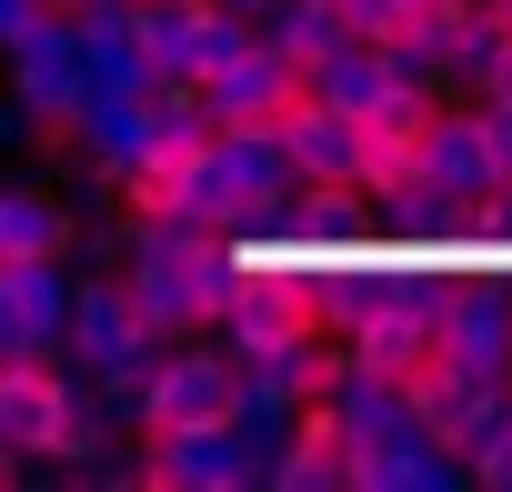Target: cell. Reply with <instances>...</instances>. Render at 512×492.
<instances>
[{
    "instance_id": "cell-1",
    "label": "cell",
    "mask_w": 512,
    "mask_h": 492,
    "mask_svg": "<svg viewBox=\"0 0 512 492\" xmlns=\"http://www.w3.org/2000/svg\"><path fill=\"white\" fill-rule=\"evenodd\" d=\"M131 292H141L161 322H231V302H241V252H221L211 231H161L151 252H141V272H131Z\"/></svg>"
},
{
    "instance_id": "cell-2",
    "label": "cell",
    "mask_w": 512,
    "mask_h": 492,
    "mask_svg": "<svg viewBox=\"0 0 512 492\" xmlns=\"http://www.w3.org/2000/svg\"><path fill=\"white\" fill-rule=\"evenodd\" d=\"M241 372L231 362H211V352H181V362H161V382H151V442H211V432H241Z\"/></svg>"
},
{
    "instance_id": "cell-3",
    "label": "cell",
    "mask_w": 512,
    "mask_h": 492,
    "mask_svg": "<svg viewBox=\"0 0 512 492\" xmlns=\"http://www.w3.org/2000/svg\"><path fill=\"white\" fill-rule=\"evenodd\" d=\"M0 442L11 452H91L81 402L41 352H11V372H0Z\"/></svg>"
},
{
    "instance_id": "cell-4",
    "label": "cell",
    "mask_w": 512,
    "mask_h": 492,
    "mask_svg": "<svg viewBox=\"0 0 512 492\" xmlns=\"http://www.w3.org/2000/svg\"><path fill=\"white\" fill-rule=\"evenodd\" d=\"M211 151H221V121H211V131H191V121H141V151H131V211H151V221L191 211Z\"/></svg>"
},
{
    "instance_id": "cell-5",
    "label": "cell",
    "mask_w": 512,
    "mask_h": 492,
    "mask_svg": "<svg viewBox=\"0 0 512 492\" xmlns=\"http://www.w3.org/2000/svg\"><path fill=\"white\" fill-rule=\"evenodd\" d=\"M412 422H422V442H432V452H462V462H482V452L502 442V422H512V392H502L492 372H462V382H442V392H432Z\"/></svg>"
},
{
    "instance_id": "cell-6",
    "label": "cell",
    "mask_w": 512,
    "mask_h": 492,
    "mask_svg": "<svg viewBox=\"0 0 512 492\" xmlns=\"http://www.w3.org/2000/svg\"><path fill=\"white\" fill-rule=\"evenodd\" d=\"M422 181H432V111L402 91L392 111L362 121V191H392V201H402V191H422Z\"/></svg>"
},
{
    "instance_id": "cell-7",
    "label": "cell",
    "mask_w": 512,
    "mask_h": 492,
    "mask_svg": "<svg viewBox=\"0 0 512 492\" xmlns=\"http://www.w3.org/2000/svg\"><path fill=\"white\" fill-rule=\"evenodd\" d=\"M282 161H292L302 181H362V121H352L342 101H312V111L282 131Z\"/></svg>"
},
{
    "instance_id": "cell-8",
    "label": "cell",
    "mask_w": 512,
    "mask_h": 492,
    "mask_svg": "<svg viewBox=\"0 0 512 492\" xmlns=\"http://www.w3.org/2000/svg\"><path fill=\"white\" fill-rule=\"evenodd\" d=\"M512 171V141L492 121H432V181L422 191H492Z\"/></svg>"
},
{
    "instance_id": "cell-9",
    "label": "cell",
    "mask_w": 512,
    "mask_h": 492,
    "mask_svg": "<svg viewBox=\"0 0 512 492\" xmlns=\"http://www.w3.org/2000/svg\"><path fill=\"white\" fill-rule=\"evenodd\" d=\"M352 452H362V412H342V402H312V412H302V432H292V462H282V482H292V492H312V482H352Z\"/></svg>"
},
{
    "instance_id": "cell-10",
    "label": "cell",
    "mask_w": 512,
    "mask_h": 492,
    "mask_svg": "<svg viewBox=\"0 0 512 492\" xmlns=\"http://www.w3.org/2000/svg\"><path fill=\"white\" fill-rule=\"evenodd\" d=\"M322 101H342L352 121L392 111V101H402V51H382V41H362V51H332V71H322Z\"/></svg>"
},
{
    "instance_id": "cell-11",
    "label": "cell",
    "mask_w": 512,
    "mask_h": 492,
    "mask_svg": "<svg viewBox=\"0 0 512 492\" xmlns=\"http://www.w3.org/2000/svg\"><path fill=\"white\" fill-rule=\"evenodd\" d=\"M0 322H11L21 352L61 322V282H51V262H0Z\"/></svg>"
},
{
    "instance_id": "cell-12",
    "label": "cell",
    "mask_w": 512,
    "mask_h": 492,
    "mask_svg": "<svg viewBox=\"0 0 512 492\" xmlns=\"http://www.w3.org/2000/svg\"><path fill=\"white\" fill-rule=\"evenodd\" d=\"M442 352H452V372H502V312L452 292L442 302Z\"/></svg>"
},
{
    "instance_id": "cell-13",
    "label": "cell",
    "mask_w": 512,
    "mask_h": 492,
    "mask_svg": "<svg viewBox=\"0 0 512 492\" xmlns=\"http://www.w3.org/2000/svg\"><path fill=\"white\" fill-rule=\"evenodd\" d=\"M61 252V211L41 191H11L0 201V262H51Z\"/></svg>"
},
{
    "instance_id": "cell-14",
    "label": "cell",
    "mask_w": 512,
    "mask_h": 492,
    "mask_svg": "<svg viewBox=\"0 0 512 492\" xmlns=\"http://www.w3.org/2000/svg\"><path fill=\"white\" fill-rule=\"evenodd\" d=\"M472 472H482V482H502V492H512V422H502V442H492V452H482V462H472Z\"/></svg>"
},
{
    "instance_id": "cell-15",
    "label": "cell",
    "mask_w": 512,
    "mask_h": 492,
    "mask_svg": "<svg viewBox=\"0 0 512 492\" xmlns=\"http://www.w3.org/2000/svg\"><path fill=\"white\" fill-rule=\"evenodd\" d=\"M121 11H161V0H121Z\"/></svg>"
}]
</instances>
